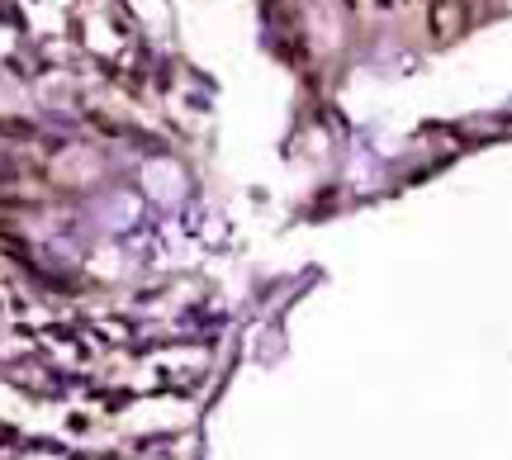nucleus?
Here are the masks:
<instances>
[{"label": "nucleus", "instance_id": "nucleus-1", "mask_svg": "<svg viewBox=\"0 0 512 460\" xmlns=\"http://www.w3.org/2000/svg\"><path fill=\"white\" fill-rule=\"evenodd\" d=\"M143 190L157 204H176L185 195V176L176 162H147L143 166Z\"/></svg>", "mask_w": 512, "mask_h": 460}]
</instances>
